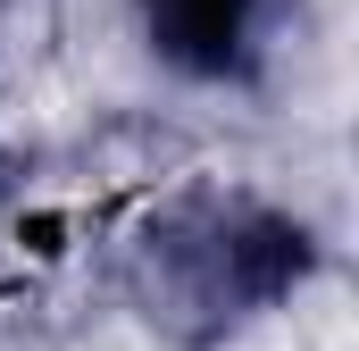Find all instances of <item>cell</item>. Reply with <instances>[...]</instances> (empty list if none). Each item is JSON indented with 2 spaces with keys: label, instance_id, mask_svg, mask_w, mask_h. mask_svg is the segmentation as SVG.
<instances>
[{
  "label": "cell",
  "instance_id": "2",
  "mask_svg": "<svg viewBox=\"0 0 359 351\" xmlns=\"http://www.w3.org/2000/svg\"><path fill=\"white\" fill-rule=\"evenodd\" d=\"M142 51L209 92H251L276 59V25L284 0H134Z\"/></svg>",
  "mask_w": 359,
  "mask_h": 351
},
{
  "label": "cell",
  "instance_id": "1",
  "mask_svg": "<svg viewBox=\"0 0 359 351\" xmlns=\"http://www.w3.org/2000/svg\"><path fill=\"white\" fill-rule=\"evenodd\" d=\"M318 267V226L284 201L243 184H184L126 234V301L151 318L159 343L226 351L259 318H276Z\"/></svg>",
  "mask_w": 359,
  "mask_h": 351
}]
</instances>
